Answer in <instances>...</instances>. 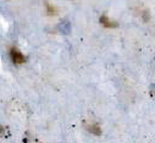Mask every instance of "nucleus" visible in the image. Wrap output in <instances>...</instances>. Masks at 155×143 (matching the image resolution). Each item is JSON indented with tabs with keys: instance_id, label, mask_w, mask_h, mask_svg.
<instances>
[{
	"instance_id": "39448f33",
	"label": "nucleus",
	"mask_w": 155,
	"mask_h": 143,
	"mask_svg": "<svg viewBox=\"0 0 155 143\" xmlns=\"http://www.w3.org/2000/svg\"><path fill=\"white\" fill-rule=\"evenodd\" d=\"M149 94H150V97L155 100V85H150V86H149Z\"/></svg>"
},
{
	"instance_id": "20e7f679",
	"label": "nucleus",
	"mask_w": 155,
	"mask_h": 143,
	"mask_svg": "<svg viewBox=\"0 0 155 143\" xmlns=\"http://www.w3.org/2000/svg\"><path fill=\"white\" fill-rule=\"evenodd\" d=\"M86 127H87V130H88L89 132H92V133H94V135H97V136H100V135H101V130H100V126H99L98 124L91 125V126H86Z\"/></svg>"
},
{
	"instance_id": "7ed1b4c3",
	"label": "nucleus",
	"mask_w": 155,
	"mask_h": 143,
	"mask_svg": "<svg viewBox=\"0 0 155 143\" xmlns=\"http://www.w3.org/2000/svg\"><path fill=\"white\" fill-rule=\"evenodd\" d=\"M99 21H100V23H101L104 27H107V28H114V27H117V23H115V22L110 21V20H109V18H107L105 15L100 16Z\"/></svg>"
},
{
	"instance_id": "423d86ee",
	"label": "nucleus",
	"mask_w": 155,
	"mask_h": 143,
	"mask_svg": "<svg viewBox=\"0 0 155 143\" xmlns=\"http://www.w3.org/2000/svg\"><path fill=\"white\" fill-rule=\"evenodd\" d=\"M4 131H5V128H4L2 125H0V136H2V135L4 133Z\"/></svg>"
},
{
	"instance_id": "f03ea898",
	"label": "nucleus",
	"mask_w": 155,
	"mask_h": 143,
	"mask_svg": "<svg viewBox=\"0 0 155 143\" xmlns=\"http://www.w3.org/2000/svg\"><path fill=\"white\" fill-rule=\"evenodd\" d=\"M58 29H59V32H60L61 34L67 35V34L71 33V23H70L68 21L64 20V21H61V22L58 25Z\"/></svg>"
},
{
	"instance_id": "f257e3e1",
	"label": "nucleus",
	"mask_w": 155,
	"mask_h": 143,
	"mask_svg": "<svg viewBox=\"0 0 155 143\" xmlns=\"http://www.w3.org/2000/svg\"><path fill=\"white\" fill-rule=\"evenodd\" d=\"M10 56H11V60L15 64H23V62H26V56L20 50H17L16 48H11Z\"/></svg>"
}]
</instances>
